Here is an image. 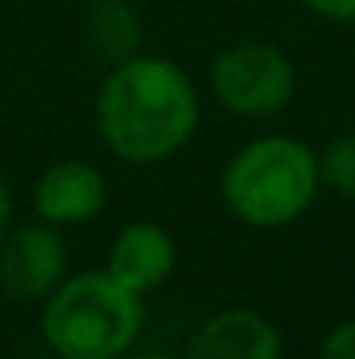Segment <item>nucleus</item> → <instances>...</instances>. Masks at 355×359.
Returning a JSON list of instances; mask_svg holds the SVG:
<instances>
[{"instance_id": "6e6552de", "label": "nucleus", "mask_w": 355, "mask_h": 359, "mask_svg": "<svg viewBox=\"0 0 355 359\" xmlns=\"http://www.w3.org/2000/svg\"><path fill=\"white\" fill-rule=\"evenodd\" d=\"M178 269V244L164 224L153 220H129L109 241L105 272L118 286L146 297L160 290Z\"/></svg>"}, {"instance_id": "39448f33", "label": "nucleus", "mask_w": 355, "mask_h": 359, "mask_svg": "<svg viewBox=\"0 0 355 359\" xmlns=\"http://www.w3.org/2000/svg\"><path fill=\"white\" fill-rule=\"evenodd\" d=\"M70 276V248L60 227L35 220L0 238V293L18 307H39Z\"/></svg>"}, {"instance_id": "9d476101", "label": "nucleus", "mask_w": 355, "mask_h": 359, "mask_svg": "<svg viewBox=\"0 0 355 359\" xmlns=\"http://www.w3.org/2000/svg\"><path fill=\"white\" fill-rule=\"evenodd\" d=\"M317 168H321V189L355 199V129H345L317 150Z\"/></svg>"}, {"instance_id": "f8f14e48", "label": "nucleus", "mask_w": 355, "mask_h": 359, "mask_svg": "<svg viewBox=\"0 0 355 359\" xmlns=\"http://www.w3.org/2000/svg\"><path fill=\"white\" fill-rule=\"evenodd\" d=\"M307 14L331 21V25H355V0H296Z\"/></svg>"}, {"instance_id": "4468645a", "label": "nucleus", "mask_w": 355, "mask_h": 359, "mask_svg": "<svg viewBox=\"0 0 355 359\" xmlns=\"http://www.w3.org/2000/svg\"><path fill=\"white\" fill-rule=\"evenodd\" d=\"M118 359H178V353H164V349H143V346L136 342L129 353H122Z\"/></svg>"}, {"instance_id": "423d86ee", "label": "nucleus", "mask_w": 355, "mask_h": 359, "mask_svg": "<svg viewBox=\"0 0 355 359\" xmlns=\"http://www.w3.org/2000/svg\"><path fill=\"white\" fill-rule=\"evenodd\" d=\"M112 189L98 164L84 157H63L42 168L32 185V210L53 227H84L109 210Z\"/></svg>"}, {"instance_id": "f257e3e1", "label": "nucleus", "mask_w": 355, "mask_h": 359, "mask_svg": "<svg viewBox=\"0 0 355 359\" xmlns=\"http://www.w3.org/2000/svg\"><path fill=\"white\" fill-rule=\"evenodd\" d=\"M202 95L192 74L157 53L112 63L95 95V129L102 147L136 168L178 157L199 133Z\"/></svg>"}, {"instance_id": "1a4fd4ad", "label": "nucleus", "mask_w": 355, "mask_h": 359, "mask_svg": "<svg viewBox=\"0 0 355 359\" xmlns=\"http://www.w3.org/2000/svg\"><path fill=\"white\" fill-rule=\"evenodd\" d=\"M81 35L102 63H122L143 53L146 21L132 0H88L81 11Z\"/></svg>"}, {"instance_id": "f03ea898", "label": "nucleus", "mask_w": 355, "mask_h": 359, "mask_svg": "<svg viewBox=\"0 0 355 359\" xmlns=\"http://www.w3.org/2000/svg\"><path fill=\"white\" fill-rule=\"evenodd\" d=\"M220 196L227 213L251 231L293 227L321 196L317 150L286 133L254 136L227 161Z\"/></svg>"}, {"instance_id": "9b49d317", "label": "nucleus", "mask_w": 355, "mask_h": 359, "mask_svg": "<svg viewBox=\"0 0 355 359\" xmlns=\"http://www.w3.org/2000/svg\"><path fill=\"white\" fill-rule=\"evenodd\" d=\"M314 359H355V318L338 321L317 346Z\"/></svg>"}, {"instance_id": "20e7f679", "label": "nucleus", "mask_w": 355, "mask_h": 359, "mask_svg": "<svg viewBox=\"0 0 355 359\" xmlns=\"http://www.w3.org/2000/svg\"><path fill=\"white\" fill-rule=\"evenodd\" d=\"M296 63L268 39H237L209 63V95L237 119L282 116L296 98Z\"/></svg>"}, {"instance_id": "ddd939ff", "label": "nucleus", "mask_w": 355, "mask_h": 359, "mask_svg": "<svg viewBox=\"0 0 355 359\" xmlns=\"http://www.w3.org/2000/svg\"><path fill=\"white\" fill-rule=\"evenodd\" d=\"M11 224H14V192L7 185V175L0 171V238L11 231Z\"/></svg>"}, {"instance_id": "7ed1b4c3", "label": "nucleus", "mask_w": 355, "mask_h": 359, "mask_svg": "<svg viewBox=\"0 0 355 359\" xmlns=\"http://www.w3.org/2000/svg\"><path fill=\"white\" fill-rule=\"evenodd\" d=\"M146 325L143 297L105 269L70 272L39 304V335L56 359H118Z\"/></svg>"}, {"instance_id": "0eeeda50", "label": "nucleus", "mask_w": 355, "mask_h": 359, "mask_svg": "<svg viewBox=\"0 0 355 359\" xmlns=\"http://www.w3.org/2000/svg\"><path fill=\"white\" fill-rule=\"evenodd\" d=\"M178 359H286V342L268 314L223 307L188 335Z\"/></svg>"}]
</instances>
